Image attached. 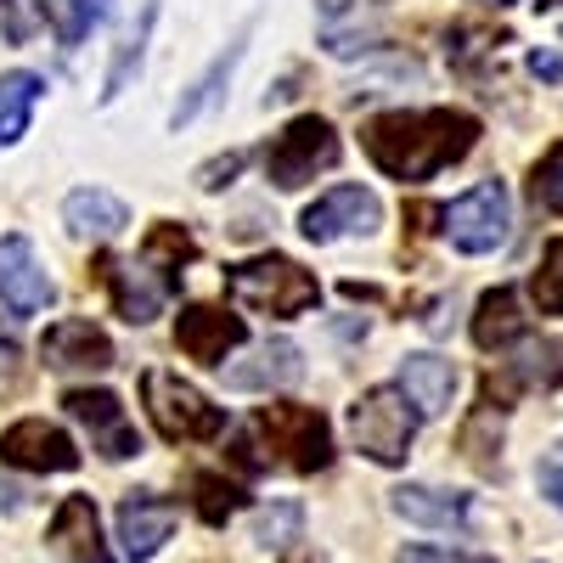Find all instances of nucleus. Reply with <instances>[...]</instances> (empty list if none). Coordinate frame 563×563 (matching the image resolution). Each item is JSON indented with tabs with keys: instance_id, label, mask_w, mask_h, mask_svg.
<instances>
[{
	"instance_id": "aec40b11",
	"label": "nucleus",
	"mask_w": 563,
	"mask_h": 563,
	"mask_svg": "<svg viewBox=\"0 0 563 563\" xmlns=\"http://www.w3.org/2000/svg\"><path fill=\"white\" fill-rule=\"evenodd\" d=\"M299 344H288V339H271V344H260L249 361H238L225 372V384L231 389H282V384H294L299 378Z\"/></svg>"
},
{
	"instance_id": "9d476101",
	"label": "nucleus",
	"mask_w": 563,
	"mask_h": 563,
	"mask_svg": "<svg viewBox=\"0 0 563 563\" xmlns=\"http://www.w3.org/2000/svg\"><path fill=\"white\" fill-rule=\"evenodd\" d=\"M384 209L372 192H361V186H333L327 198H316L305 214H299V231L310 243H339V238H366V231H378Z\"/></svg>"
},
{
	"instance_id": "6e6552de",
	"label": "nucleus",
	"mask_w": 563,
	"mask_h": 563,
	"mask_svg": "<svg viewBox=\"0 0 563 563\" xmlns=\"http://www.w3.org/2000/svg\"><path fill=\"white\" fill-rule=\"evenodd\" d=\"M563 384V344L558 339H519L507 361H496V372L485 378V406L507 411V400L536 395V389H558Z\"/></svg>"
},
{
	"instance_id": "9b49d317",
	"label": "nucleus",
	"mask_w": 563,
	"mask_h": 563,
	"mask_svg": "<svg viewBox=\"0 0 563 563\" xmlns=\"http://www.w3.org/2000/svg\"><path fill=\"white\" fill-rule=\"evenodd\" d=\"M63 406H68V417H74V422H85L90 445H97L102 456L124 462V456H135V451H141V434H135V422L124 417L119 395H108V389H68V395H63Z\"/></svg>"
},
{
	"instance_id": "c756f323",
	"label": "nucleus",
	"mask_w": 563,
	"mask_h": 563,
	"mask_svg": "<svg viewBox=\"0 0 563 563\" xmlns=\"http://www.w3.org/2000/svg\"><path fill=\"white\" fill-rule=\"evenodd\" d=\"M530 192H536V203L541 209H552V214H563V141L536 164V180H530Z\"/></svg>"
},
{
	"instance_id": "4468645a",
	"label": "nucleus",
	"mask_w": 563,
	"mask_h": 563,
	"mask_svg": "<svg viewBox=\"0 0 563 563\" xmlns=\"http://www.w3.org/2000/svg\"><path fill=\"white\" fill-rule=\"evenodd\" d=\"M102 282L113 288V305L130 327H147L158 316V305L175 294V276L169 271H153V260H141V265H119V260H102L97 265Z\"/></svg>"
},
{
	"instance_id": "f3484780",
	"label": "nucleus",
	"mask_w": 563,
	"mask_h": 563,
	"mask_svg": "<svg viewBox=\"0 0 563 563\" xmlns=\"http://www.w3.org/2000/svg\"><path fill=\"white\" fill-rule=\"evenodd\" d=\"M52 552L63 563H113V552L102 547V525H97V501L90 496H68L52 519Z\"/></svg>"
},
{
	"instance_id": "393cba45",
	"label": "nucleus",
	"mask_w": 563,
	"mask_h": 563,
	"mask_svg": "<svg viewBox=\"0 0 563 563\" xmlns=\"http://www.w3.org/2000/svg\"><path fill=\"white\" fill-rule=\"evenodd\" d=\"M238 57H243V45H231L225 57H214V68H209V74H203V79L192 85V97H180V102H175V113H169V130L192 124V119H198V113H203V108H209V102L220 97V85L231 79V68H238Z\"/></svg>"
},
{
	"instance_id": "bb28decb",
	"label": "nucleus",
	"mask_w": 563,
	"mask_h": 563,
	"mask_svg": "<svg viewBox=\"0 0 563 563\" xmlns=\"http://www.w3.org/2000/svg\"><path fill=\"white\" fill-rule=\"evenodd\" d=\"M530 299L541 305V316H563V238L547 243L541 271L530 276Z\"/></svg>"
},
{
	"instance_id": "a878e982",
	"label": "nucleus",
	"mask_w": 563,
	"mask_h": 563,
	"mask_svg": "<svg viewBox=\"0 0 563 563\" xmlns=\"http://www.w3.org/2000/svg\"><path fill=\"white\" fill-rule=\"evenodd\" d=\"M153 23H158V7H147L141 12V23L119 40V57H113V68H108V85H102V102H113L119 90L130 85V74L141 68V52H147V34H153Z\"/></svg>"
},
{
	"instance_id": "dca6fc26",
	"label": "nucleus",
	"mask_w": 563,
	"mask_h": 563,
	"mask_svg": "<svg viewBox=\"0 0 563 563\" xmlns=\"http://www.w3.org/2000/svg\"><path fill=\"white\" fill-rule=\"evenodd\" d=\"M40 355L52 372H108L113 366V344L97 321H85V316H68L57 327H45V339H40Z\"/></svg>"
},
{
	"instance_id": "c9c22d12",
	"label": "nucleus",
	"mask_w": 563,
	"mask_h": 563,
	"mask_svg": "<svg viewBox=\"0 0 563 563\" xmlns=\"http://www.w3.org/2000/svg\"><path fill=\"white\" fill-rule=\"evenodd\" d=\"M12 366H18V339H12V333H0V378H7Z\"/></svg>"
},
{
	"instance_id": "e433bc0d",
	"label": "nucleus",
	"mask_w": 563,
	"mask_h": 563,
	"mask_svg": "<svg viewBox=\"0 0 563 563\" xmlns=\"http://www.w3.org/2000/svg\"><path fill=\"white\" fill-rule=\"evenodd\" d=\"M479 7H512V0H479Z\"/></svg>"
},
{
	"instance_id": "5701e85b",
	"label": "nucleus",
	"mask_w": 563,
	"mask_h": 563,
	"mask_svg": "<svg viewBox=\"0 0 563 563\" xmlns=\"http://www.w3.org/2000/svg\"><path fill=\"white\" fill-rule=\"evenodd\" d=\"M40 90H45V79L40 74H0V147H12V141H23V130H29V113H34V102H40Z\"/></svg>"
},
{
	"instance_id": "2f4dec72",
	"label": "nucleus",
	"mask_w": 563,
	"mask_h": 563,
	"mask_svg": "<svg viewBox=\"0 0 563 563\" xmlns=\"http://www.w3.org/2000/svg\"><path fill=\"white\" fill-rule=\"evenodd\" d=\"M536 485H541V496H547L552 507H563V445L547 451V462L536 467Z\"/></svg>"
},
{
	"instance_id": "39448f33",
	"label": "nucleus",
	"mask_w": 563,
	"mask_h": 563,
	"mask_svg": "<svg viewBox=\"0 0 563 563\" xmlns=\"http://www.w3.org/2000/svg\"><path fill=\"white\" fill-rule=\"evenodd\" d=\"M141 395H147V417L153 429L175 445H198V440H220L225 434V411L192 389L186 378H175V372H141Z\"/></svg>"
},
{
	"instance_id": "6ab92c4d",
	"label": "nucleus",
	"mask_w": 563,
	"mask_h": 563,
	"mask_svg": "<svg viewBox=\"0 0 563 563\" xmlns=\"http://www.w3.org/2000/svg\"><path fill=\"white\" fill-rule=\"evenodd\" d=\"M389 507L406 525H422V530H467V496H451L434 485H400Z\"/></svg>"
},
{
	"instance_id": "f257e3e1",
	"label": "nucleus",
	"mask_w": 563,
	"mask_h": 563,
	"mask_svg": "<svg viewBox=\"0 0 563 563\" xmlns=\"http://www.w3.org/2000/svg\"><path fill=\"white\" fill-rule=\"evenodd\" d=\"M479 141V119L456 108L429 113H378L361 124V147L389 180H434L440 169L462 164Z\"/></svg>"
},
{
	"instance_id": "4c0bfd02",
	"label": "nucleus",
	"mask_w": 563,
	"mask_h": 563,
	"mask_svg": "<svg viewBox=\"0 0 563 563\" xmlns=\"http://www.w3.org/2000/svg\"><path fill=\"white\" fill-rule=\"evenodd\" d=\"M536 7H563V0H536Z\"/></svg>"
},
{
	"instance_id": "2eb2a0df",
	"label": "nucleus",
	"mask_w": 563,
	"mask_h": 563,
	"mask_svg": "<svg viewBox=\"0 0 563 563\" xmlns=\"http://www.w3.org/2000/svg\"><path fill=\"white\" fill-rule=\"evenodd\" d=\"M175 536V501L169 496H153V490H130L119 501V547L124 558L147 563L164 552V541Z\"/></svg>"
},
{
	"instance_id": "f03ea898",
	"label": "nucleus",
	"mask_w": 563,
	"mask_h": 563,
	"mask_svg": "<svg viewBox=\"0 0 563 563\" xmlns=\"http://www.w3.org/2000/svg\"><path fill=\"white\" fill-rule=\"evenodd\" d=\"M249 434L260 440L265 462L288 467V474H321V467L333 462V422H327L316 406H299V400L260 406Z\"/></svg>"
},
{
	"instance_id": "a211bd4d",
	"label": "nucleus",
	"mask_w": 563,
	"mask_h": 563,
	"mask_svg": "<svg viewBox=\"0 0 563 563\" xmlns=\"http://www.w3.org/2000/svg\"><path fill=\"white\" fill-rule=\"evenodd\" d=\"M400 389L422 417H440V411H451V395H456V366L440 361V355H406L400 361Z\"/></svg>"
},
{
	"instance_id": "7c9ffc66",
	"label": "nucleus",
	"mask_w": 563,
	"mask_h": 563,
	"mask_svg": "<svg viewBox=\"0 0 563 563\" xmlns=\"http://www.w3.org/2000/svg\"><path fill=\"white\" fill-rule=\"evenodd\" d=\"M299 536V507L294 501H282L276 512H265V519H260V541L265 547H288Z\"/></svg>"
},
{
	"instance_id": "f8f14e48",
	"label": "nucleus",
	"mask_w": 563,
	"mask_h": 563,
	"mask_svg": "<svg viewBox=\"0 0 563 563\" xmlns=\"http://www.w3.org/2000/svg\"><path fill=\"white\" fill-rule=\"evenodd\" d=\"M52 276H45L40 254L29 238H0V305L12 316H40L52 305Z\"/></svg>"
},
{
	"instance_id": "f704fd0d",
	"label": "nucleus",
	"mask_w": 563,
	"mask_h": 563,
	"mask_svg": "<svg viewBox=\"0 0 563 563\" xmlns=\"http://www.w3.org/2000/svg\"><path fill=\"white\" fill-rule=\"evenodd\" d=\"M530 74L547 79V85H563V57L547 52V45H536V52H530Z\"/></svg>"
},
{
	"instance_id": "72a5a7b5",
	"label": "nucleus",
	"mask_w": 563,
	"mask_h": 563,
	"mask_svg": "<svg viewBox=\"0 0 563 563\" xmlns=\"http://www.w3.org/2000/svg\"><path fill=\"white\" fill-rule=\"evenodd\" d=\"M395 563H496V558H462V552H440V547H406Z\"/></svg>"
},
{
	"instance_id": "473e14b6",
	"label": "nucleus",
	"mask_w": 563,
	"mask_h": 563,
	"mask_svg": "<svg viewBox=\"0 0 563 563\" xmlns=\"http://www.w3.org/2000/svg\"><path fill=\"white\" fill-rule=\"evenodd\" d=\"M243 169V153H225V158H214V164H203L198 169V186L203 192H220V186H231V175Z\"/></svg>"
},
{
	"instance_id": "412c9836",
	"label": "nucleus",
	"mask_w": 563,
	"mask_h": 563,
	"mask_svg": "<svg viewBox=\"0 0 563 563\" xmlns=\"http://www.w3.org/2000/svg\"><path fill=\"white\" fill-rule=\"evenodd\" d=\"M519 339H525L519 294H512V288H490V294L479 299V310H474V344L490 350V355H501V350H512Z\"/></svg>"
},
{
	"instance_id": "1a4fd4ad",
	"label": "nucleus",
	"mask_w": 563,
	"mask_h": 563,
	"mask_svg": "<svg viewBox=\"0 0 563 563\" xmlns=\"http://www.w3.org/2000/svg\"><path fill=\"white\" fill-rule=\"evenodd\" d=\"M0 462L23 467V474H74L79 467V445L45 417H23L0 434Z\"/></svg>"
},
{
	"instance_id": "4be33fe9",
	"label": "nucleus",
	"mask_w": 563,
	"mask_h": 563,
	"mask_svg": "<svg viewBox=\"0 0 563 563\" xmlns=\"http://www.w3.org/2000/svg\"><path fill=\"white\" fill-rule=\"evenodd\" d=\"M63 220H68L74 238H113V231L130 225V209L113 192H102V186H79L63 203Z\"/></svg>"
},
{
	"instance_id": "20e7f679",
	"label": "nucleus",
	"mask_w": 563,
	"mask_h": 563,
	"mask_svg": "<svg viewBox=\"0 0 563 563\" xmlns=\"http://www.w3.org/2000/svg\"><path fill=\"white\" fill-rule=\"evenodd\" d=\"M417 422L422 411L406 400L400 384H378V389H366L355 406H350V440L355 451H366L372 462H406L411 456V440H417Z\"/></svg>"
},
{
	"instance_id": "0eeeda50",
	"label": "nucleus",
	"mask_w": 563,
	"mask_h": 563,
	"mask_svg": "<svg viewBox=\"0 0 563 563\" xmlns=\"http://www.w3.org/2000/svg\"><path fill=\"white\" fill-rule=\"evenodd\" d=\"M507 225H512V203H507V186L501 180H479L474 192H462L445 209V238L462 254H490L507 243Z\"/></svg>"
},
{
	"instance_id": "b1692460",
	"label": "nucleus",
	"mask_w": 563,
	"mask_h": 563,
	"mask_svg": "<svg viewBox=\"0 0 563 563\" xmlns=\"http://www.w3.org/2000/svg\"><path fill=\"white\" fill-rule=\"evenodd\" d=\"M192 490H198V519H203V525H225L231 512L249 507V490H243L238 479H220V474H198Z\"/></svg>"
},
{
	"instance_id": "c85d7f7f",
	"label": "nucleus",
	"mask_w": 563,
	"mask_h": 563,
	"mask_svg": "<svg viewBox=\"0 0 563 563\" xmlns=\"http://www.w3.org/2000/svg\"><path fill=\"white\" fill-rule=\"evenodd\" d=\"M102 18H108V0H57V34H63V45H79Z\"/></svg>"
},
{
	"instance_id": "7ed1b4c3",
	"label": "nucleus",
	"mask_w": 563,
	"mask_h": 563,
	"mask_svg": "<svg viewBox=\"0 0 563 563\" xmlns=\"http://www.w3.org/2000/svg\"><path fill=\"white\" fill-rule=\"evenodd\" d=\"M225 294L238 299L243 310H254V316H282V321L316 310V299H321L316 276L299 260H288V254H260V260L231 265L225 271Z\"/></svg>"
},
{
	"instance_id": "423d86ee",
	"label": "nucleus",
	"mask_w": 563,
	"mask_h": 563,
	"mask_svg": "<svg viewBox=\"0 0 563 563\" xmlns=\"http://www.w3.org/2000/svg\"><path fill=\"white\" fill-rule=\"evenodd\" d=\"M333 164H339V135L316 113L294 119L288 130H276L271 147H265V180L282 186V192H299L305 180H316L321 169H333Z\"/></svg>"
},
{
	"instance_id": "ddd939ff",
	"label": "nucleus",
	"mask_w": 563,
	"mask_h": 563,
	"mask_svg": "<svg viewBox=\"0 0 563 563\" xmlns=\"http://www.w3.org/2000/svg\"><path fill=\"white\" fill-rule=\"evenodd\" d=\"M243 339H249L243 316H225V310H214V305H186V310L175 316V344H180V355H192V361H203V366H225V355L238 350Z\"/></svg>"
},
{
	"instance_id": "cd10ccee",
	"label": "nucleus",
	"mask_w": 563,
	"mask_h": 563,
	"mask_svg": "<svg viewBox=\"0 0 563 563\" xmlns=\"http://www.w3.org/2000/svg\"><path fill=\"white\" fill-rule=\"evenodd\" d=\"M192 254H198V243L186 238L180 225H153V238H147V254H141V260H153V265H164L169 276H180V265L192 260Z\"/></svg>"
}]
</instances>
